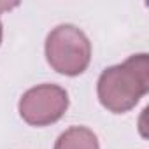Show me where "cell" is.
Here are the masks:
<instances>
[{
    "label": "cell",
    "mask_w": 149,
    "mask_h": 149,
    "mask_svg": "<svg viewBox=\"0 0 149 149\" xmlns=\"http://www.w3.org/2000/svg\"><path fill=\"white\" fill-rule=\"evenodd\" d=\"M147 91L149 58L146 53L133 54L119 65L107 67L97 83L100 104L114 114L132 111Z\"/></svg>",
    "instance_id": "cell-1"
},
{
    "label": "cell",
    "mask_w": 149,
    "mask_h": 149,
    "mask_svg": "<svg viewBox=\"0 0 149 149\" xmlns=\"http://www.w3.org/2000/svg\"><path fill=\"white\" fill-rule=\"evenodd\" d=\"M46 60L53 70L68 77L83 74L91 60V42L74 25H58L47 33Z\"/></svg>",
    "instance_id": "cell-2"
},
{
    "label": "cell",
    "mask_w": 149,
    "mask_h": 149,
    "mask_svg": "<svg viewBox=\"0 0 149 149\" xmlns=\"http://www.w3.org/2000/svg\"><path fill=\"white\" fill-rule=\"evenodd\" d=\"M19 116L30 126H49L68 109V93L58 84H39L19 98Z\"/></svg>",
    "instance_id": "cell-3"
},
{
    "label": "cell",
    "mask_w": 149,
    "mask_h": 149,
    "mask_svg": "<svg viewBox=\"0 0 149 149\" xmlns=\"http://www.w3.org/2000/svg\"><path fill=\"white\" fill-rule=\"evenodd\" d=\"M54 149H100V146L97 135L90 128L72 126L58 137Z\"/></svg>",
    "instance_id": "cell-4"
},
{
    "label": "cell",
    "mask_w": 149,
    "mask_h": 149,
    "mask_svg": "<svg viewBox=\"0 0 149 149\" xmlns=\"http://www.w3.org/2000/svg\"><path fill=\"white\" fill-rule=\"evenodd\" d=\"M0 42H2V21H0Z\"/></svg>",
    "instance_id": "cell-5"
}]
</instances>
